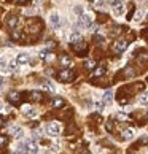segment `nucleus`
Masks as SVG:
<instances>
[{"instance_id":"f257e3e1","label":"nucleus","mask_w":148,"mask_h":154,"mask_svg":"<svg viewBox=\"0 0 148 154\" xmlns=\"http://www.w3.org/2000/svg\"><path fill=\"white\" fill-rule=\"evenodd\" d=\"M42 27H43L42 19H37V18L27 19V30H29L30 33H37V32H40V30H42Z\"/></svg>"},{"instance_id":"cd10ccee","label":"nucleus","mask_w":148,"mask_h":154,"mask_svg":"<svg viewBox=\"0 0 148 154\" xmlns=\"http://www.w3.org/2000/svg\"><path fill=\"white\" fill-rule=\"evenodd\" d=\"M75 130H77V127H75L73 124H69V125H67V134H72V132H75Z\"/></svg>"},{"instance_id":"423d86ee","label":"nucleus","mask_w":148,"mask_h":154,"mask_svg":"<svg viewBox=\"0 0 148 154\" xmlns=\"http://www.w3.org/2000/svg\"><path fill=\"white\" fill-rule=\"evenodd\" d=\"M73 49H75L80 56H83L84 53H86V49H88V45H86V42H83V40H81V42H78V43L73 45Z\"/></svg>"},{"instance_id":"2eb2a0df","label":"nucleus","mask_w":148,"mask_h":154,"mask_svg":"<svg viewBox=\"0 0 148 154\" xmlns=\"http://www.w3.org/2000/svg\"><path fill=\"white\" fill-rule=\"evenodd\" d=\"M112 100H113V92H112V91H105L102 102H104L105 105H109V103H112Z\"/></svg>"},{"instance_id":"5701e85b","label":"nucleus","mask_w":148,"mask_h":154,"mask_svg":"<svg viewBox=\"0 0 148 154\" xmlns=\"http://www.w3.org/2000/svg\"><path fill=\"white\" fill-rule=\"evenodd\" d=\"M11 134H13L14 138H21L22 137V130L19 127H13V130H11Z\"/></svg>"},{"instance_id":"f8f14e48","label":"nucleus","mask_w":148,"mask_h":154,"mask_svg":"<svg viewBox=\"0 0 148 154\" xmlns=\"http://www.w3.org/2000/svg\"><path fill=\"white\" fill-rule=\"evenodd\" d=\"M64 99H62V97H54L53 99V108H56V110H59V108H62L64 106Z\"/></svg>"},{"instance_id":"b1692460","label":"nucleus","mask_w":148,"mask_h":154,"mask_svg":"<svg viewBox=\"0 0 148 154\" xmlns=\"http://www.w3.org/2000/svg\"><path fill=\"white\" fill-rule=\"evenodd\" d=\"M139 102L142 105H148V92H143L140 97H139Z\"/></svg>"},{"instance_id":"e433bc0d","label":"nucleus","mask_w":148,"mask_h":154,"mask_svg":"<svg viewBox=\"0 0 148 154\" xmlns=\"http://www.w3.org/2000/svg\"><path fill=\"white\" fill-rule=\"evenodd\" d=\"M2 108H3V105H2V102H0V110H2Z\"/></svg>"},{"instance_id":"c9c22d12","label":"nucleus","mask_w":148,"mask_h":154,"mask_svg":"<svg viewBox=\"0 0 148 154\" xmlns=\"http://www.w3.org/2000/svg\"><path fill=\"white\" fill-rule=\"evenodd\" d=\"M2 86H3V78L0 76V88H2Z\"/></svg>"},{"instance_id":"f704fd0d","label":"nucleus","mask_w":148,"mask_h":154,"mask_svg":"<svg viewBox=\"0 0 148 154\" xmlns=\"http://www.w3.org/2000/svg\"><path fill=\"white\" fill-rule=\"evenodd\" d=\"M3 124H5V121H3V118H0V127H2Z\"/></svg>"},{"instance_id":"4c0bfd02","label":"nucleus","mask_w":148,"mask_h":154,"mask_svg":"<svg viewBox=\"0 0 148 154\" xmlns=\"http://www.w3.org/2000/svg\"><path fill=\"white\" fill-rule=\"evenodd\" d=\"M81 154H89V152H88V151H83V152H81Z\"/></svg>"},{"instance_id":"c85d7f7f","label":"nucleus","mask_w":148,"mask_h":154,"mask_svg":"<svg viewBox=\"0 0 148 154\" xmlns=\"http://www.w3.org/2000/svg\"><path fill=\"white\" fill-rule=\"evenodd\" d=\"M107 130H109V132H112V130H113V121H112V119L107 121Z\"/></svg>"},{"instance_id":"4be33fe9","label":"nucleus","mask_w":148,"mask_h":154,"mask_svg":"<svg viewBox=\"0 0 148 154\" xmlns=\"http://www.w3.org/2000/svg\"><path fill=\"white\" fill-rule=\"evenodd\" d=\"M84 67H86L88 70H93V68H96V60H93V59H88L86 62H84Z\"/></svg>"},{"instance_id":"9d476101","label":"nucleus","mask_w":148,"mask_h":154,"mask_svg":"<svg viewBox=\"0 0 148 154\" xmlns=\"http://www.w3.org/2000/svg\"><path fill=\"white\" fill-rule=\"evenodd\" d=\"M51 24L54 26V29H61V18H59V14L58 13H53L51 14Z\"/></svg>"},{"instance_id":"a878e982","label":"nucleus","mask_w":148,"mask_h":154,"mask_svg":"<svg viewBox=\"0 0 148 154\" xmlns=\"http://www.w3.org/2000/svg\"><path fill=\"white\" fill-rule=\"evenodd\" d=\"M94 40H96V43H97V45H104V42H105V38L100 37V35H94Z\"/></svg>"},{"instance_id":"9b49d317","label":"nucleus","mask_w":148,"mask_h":154,"mask_svg":"<svg viewBox=\"0 0 148 154\" xmlns=\"http://www.w3.org/2000/svg\"><path fill=\"white\" fill-rule=\"evenodd\" d=\"M121 137L124 140H131L134 137V129L132 127H128V129H124L123 132H121Z\"/></svg>"},{"instance_id":"473e14b6","label":"nucleus","mask_w":148,"mask_h":154,"mask_svg":"<svg viewBox=\"0 0 148 154\" xmlns=\"http://www.w3.org/2000/svg\"><path fill=\"white\" fill-rule=\"evenodd\" d=\"M139 59L140 60H148V53H143L142 56H139Z\"/></svg>"},{"instance_id":"bb28decb","label":"nucleus","mask_w":148,"mask_h":154,"mask_svg":"<svg viewBox=\"0 0 148 154\" xmlns=\"http://www.w3.org/2000/svg\"><path fill=\"white\" fill-rule=\"evenodd\" d=\"M116 119H118V121H126L128 116L124 115V113H118V115H116Z\"/></svg>"},{"instance_id":"ea45409f","label":"nucleus","mask_w":148,"mask_h":154,"mask_svg":"<svg viewBox=\"0 0 148 154\" xmlns=\"http://www.w3.org/2000/svg\"><path fill=\"white\" fill-rule=\"evenodd\" d=\"M27 154H37V152H27Z\"/></svg>"},{"instance_id":"2f4dec72","label":"nucleus","mask_w":148,"mask_h":154,"mask_svg":"<svg viewBox=\"0 0 148 154\" xmlns=\"http://www.w3.org/2000/svg\"><path fill=\"white\" fill-rule=\"evenodd\" d=\"M8 68H10V70H16V62L11 60L10 64H8Z\"/></svg>"},{"instance_id":"f3484780","label":"nucleus","mask_w":148,"mask_h":154,"mask_svg":"<svg viewBox=\"0 0 148 154\" xmlns=\"http://www.w3.org/2000/svg\"><path fill=\"white\" fill-rule=\"evenodd\" d=\"M42 86L45 88V89H48L49 92H54V84L49 81V79H43L42 81Z\"/></svg>"},{"instance_id":"f03ea898","label":"nucleus","mask_w":148,"mask_h":154,"mask_svg":"<svg viewBox=\"0 0 148 154\" xmlns=\"http://www.w3.org/2000/svg\"><path fill=\"white\" fill-rule=\"evenodd\" d=\"M58 78L61 83H70L73 78H75V73H73V70H70V68H64V70H61L58 73Z\"/></svg>"},{"instance_id":"dca6fc26","label":"nucleus","mask_w":148,"mask_h":154,"mask_svg":"<svg viewBox=\"0 0 148 154\" xmlns=\"http://www.w3.org/2000/svg\"><path fill=\"white\" fill-rule=\"evenodd\" d=\"M105 70H107V68H105L104 65H100V67H97V68H96V70L93 72V76H94V78H97V76L105 75Z\"/></svg>"},{"instance_id":"0eeeda50","label":"nucleus","mask_w":148,"mask_h":154,"mask_svg":"<svg viewBox=\"0 0 148 154\" xmlns=\"http://www.w3.org/2000/svg\"><path fill=\"white\" fill-rule=\"evenodd\" d=\"M8 102H11V103H19L21 102V92H18V91H11V92L8 94Z\"/></svg>"},{"instance_id":"412c9836","label":"nucleus","mask_w":148,"mask_h":154,"mask_svg":"<svg viewBox=\"0 0 148 154\" xmlns=\"http://www.w3.org/2000/svg\"><path fill=\"white\" fill-rule=\"evenodd\" d=\"M16 26H18V16H11L8 19V27L10 29H14Z\"/></svg>"},{"instance_id":"20e7f679","label":"nucleus","mask_w":148,"mask_h":154,"mask_svg":"<svg viewBox=\"0 0 148 154\" xmlns=\"http://www.w3.org/2000/svg\"><path fill=\"white\" fill-rule=\"evenodd\" d=\"M46 134L51 137H58L61 134V125L58 122H48L46 124Z\"/></svg>"},{"instance_id":"58836bf2","label":"nucleus","mask_w":148,"mask_h":154,"mask_svg":"<svg viewBox=\"0 0 148 154\" xmlns=\"http://www.w3.org/2000/svg\"><path fill=\"white\" fill-rule=\"evenodd\" d=\"M0 154H3V149H2V148H0Z\"/></svg>"},{"instance_id":"7c9ffc66","label":"nucleus","mask_w":148,"mask_h":154,"mask_svg":"<svg viewBox=\"0 0 148 154\" xmlns=\"http://www.w3.org/2000/svg\"><path fill=\"white\" fill-rule=\"evenodd\" d=\"M73 11H75L77 14H80V16L83 14V8H81V7H75V8H73Z\"/></svg>"},{"instance_id":"393cba45","label":"nucleus","mask_w":148,"mask_h":154,"mask_svg":"<svg viewBox=\"0 0 148 154\" xmlns=\"http://www.w3.org/2000/svg\"><path fill=\"white\" fill-rule=\"evenodd\" d=\"M7 143H8V137H5V135H0V148L7 146Z\"/></svg>"},{"instance_id":"ddd939ff","label":"nucleus","mask_w":148,"mask_h":154,"mask_svg":"<svg viewBox=\"0 0 148 154\" xmlns=\"http://www.w3.org/2000/svg\"><path fill=\"white\" fill-rule=\"evenodd\" d=\"M59 62H61V65H62V67H70V64H72V59H70L67 54H62L61 57H59Z\"/></svg>"},{"instance_id":"6e6552de","label":"nucleus","mask_w":148,"mask_h":154,"mask_svg":"<svg viewBox=\"0 0 148 154\" xmlns=\"http://www.w3.org/2000/svg\"><path fill=\"white\" fill-rule=\"evenodd\" d=\"M29 100L30 102H43V95H42V92L30 91V92H29Z\"/></svg>"},{"instance_id":"39448f33","label":"nucleus","mask_w":148,"mask_h":154,"mask_svg":"<svg viewBox=\"0 0 148 154\" xmlns=\"http://www.w3.org/2000/svg\"><path fill=\"white\" fill-rule=\"evenodd\" d=\"M112 8H113V13L115 14H123L124 13V3L123 0H112Z\"/></svg>"},{"instance_id":"c756f323","label":"nucleus","mask_w":148,"mask_h":154,"mask_svg":"<svg viewBox=\"0 0 148 154\" xmlns=\"http://www.w3.org/2000/svg\"><path fill=\"white\" fill-rule=\"evenodd\" d=\"M96 108H97L99 111L104 110V102H96Z\"/></svg>"},{"instance_id":"1a4fd4ad","label":"nucleus","mask_w":148,"mask_h":154,"mask_svg":"<svg viewBox=\"0 0 148 154\" xmlns=\"http://www.w3.org/2000/svg\"><path fill=\"white\" fill-rule=\"evenodd\" d=\"M24 146H26V149H27V152H37L38 151V148H37V143L33 140H27L26 143H24Z\"/></svg>"},{"instance_id":"72a5a7b5","label":"nucleus","mask_w":148,"mask_h":154,"mask_svg":"<svg viewBox=\"0 0 148 154\" xmlns=\"http://www.w3.org/2000/svg\"><path fill=\"white\" fill-rule=\"evenodd\" d=\"M11 2H14V3H19V5H22V3H27V2H30V0H11Z\"/></svg>"},{"instance_id":"aec40b11","label":"nucleus","mask_w":148,"mask_h":154,"mask_svg":"<svg viewBox=\"0 0 148 154\" xmlns=\"http://www.w3.org/2000/svg\"><path fill=\"white\" fill-rule=\"evenodd\" d=\"M81 35H80L78 32H73L72 35H70V42H72V45H75V43H78V42H81Z\"/></svg>"},{"instance_id":"6ab92c4d","label":"nucleus","mask_w":148,"mask_h":154,"mask_svg":"<svg viewBox=\"0 0 148 154\" xmlns=\"http://www.w3.org/2000/svg\"><path fill=\"white\" fill-rule=\"evenodd\" d=\"M22 37V33H21V29L19 27H14V29H11V38L13 40H19Z\"/></svg>"},{"instance_id":"4468645a","label":"nucleus","mask_w":148,"mask_h":154,"mask_svg":"<svg viewBox=\"0 0 148 154\" xmlns=\"http://www.w3.org/2000/svg\"><path fill=\"white\" fill-rule=\"evenodd\" d=\"M21 110H22V113H24L26 116H35V115H37V111L33 110L32 106H29V105H24V106L21 108Z\"/></svg>"},{"instance_id":"a211bd4d","label":"nucleus","mask_w":148,"mask_h":154,"mask_svg":"<svg viewBox=\"0 0 148 154\" xmlns=\"http://www.w3.org/2000/svg\"><path fill=\"white\" fill-rule=\"evenodd\" d=\"M29 54L27 53H21L19 56H18V64H27V62H29Z\"/></svg>"},{"instance_id":"7ed1b4c3","label":"nucleus","mask_w":148,"mask_h":154,"mask_svg":"<svg viewBox=\"0 0 148 154\" xmlns=\"http://www.w3.org/2000/svg\"><path fill=\"white\" fill-rule=\"evenodd\" d=\"M126 48H128V40L126 38H118L112 46L113 53H116V54H121L123 51H126Z\"/></svg>"}]
</instances>
